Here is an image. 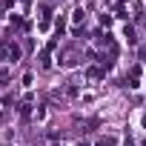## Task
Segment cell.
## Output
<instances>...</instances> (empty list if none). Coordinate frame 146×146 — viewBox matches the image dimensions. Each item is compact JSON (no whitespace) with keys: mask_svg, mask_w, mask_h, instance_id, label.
Returning <instances> with one entry per match:
<instances>
[{"mask_svg":"<svg viewBox=\"0 0 146 146\" xmlns=\"http://www.w3.org/2000/svg\"><path fill=\"white\" fill-rule=\"evenodd\" d=\"M123 37H126L129 43H135V29H132V26H126V29H123Z\"/></svg>","mask_w":146,"mask_h":146,"instance_id":"1","label":"cell"}]
</instances>
